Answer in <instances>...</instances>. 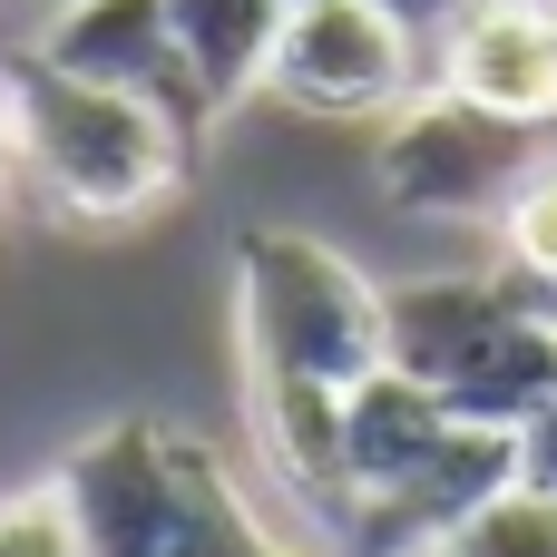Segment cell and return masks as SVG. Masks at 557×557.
I'll return each instance as SVG.
<instances>
[{
  "instance_id": "6",
  "label": "cell",
  "mask_w": 557,
  "mask_h": 557,
  "mask_svg": "<svg viewBox=\"0 0 557 557\" xmlns=\"http://www.w3.org/2000/svg\"><path fill=\"white\" fill-rule=\"evenodd\" d=\"M78 557H166L176 529V431L166 421H108L49 470Z\"/></svg>"
},
{
  "instance_id": "16",
  "label": "cell",
  "mask_w": 557,
  "mask_h": 557,
  "mask_svg": "<svg viewBox=\"0 0 557 557\" xmlns=\"http://www.w3.org/2000/svg\"><path fill=\"white\" fill-rule=\"evenodd\" d=\"M519 480L557 490V372H548V392H539V411L519 421Z\"/></svg>"
},
{
  "instance_id": "17",
  "label": "cell",
  "mask_w": 557,
  "mask_h": 557,
  "mask_svg": "<svg viewBox=\"0 0 557 557\" xmlns=\"http://www.w3.org/2000/svg\"><path fill=\"white\" fill-rule=\"evenodd\" d=\"M382 10H392V20H401V29H411V39L431 49V39H441V29H460V20H470L480 0H382Z\"/></svg>"
},
{
  "instance_id": "21",
  "label": "cell",
  "mask_w": 557,
  "mask_h": 557,
  "mask_svg": "<svg viewBox=\"0 0 557 557\" xmlns=\"http://www.w3.org/2000/svg\"><path fill=\"white\" fill-rule=\"evenodd\" d=\"M284 10H294V0H284Z\"/></svg>"
},
{
  "instance_id": "9",
  "label": "cell",
  "mask_w": 557,
  "mask_h": 557,
  "mask_svg": "<svg viewBox=\"0 0 557 557\" xmlns=\"http://www.w3.org/2000/svg\"><path fill=\"white\" fill-rule=\"evenodd\" d=\"M431 88L519 117V127H557V20L548 0H480L460 29L431 39Z\"/></svg>"
},
{
  "instance_id": "12",
  "label": "cell",
  "mask_w": 557,
  "mask_h": 557,
  "mask_svg": "<svg viewBox=\"0 0 557 557\" xmlns=\"http://www.w3.org/2000/svg\"><path fill=\"white\" fill-rule=\"evenodd\" d=\"M264 548L274 539L255 529V509L225 480V460L196 431H176V529H166V557H264Z\"/></svg>"
},
{
  "instance_id": "18",
  "label": "cell",
  "mask_w": 557,
  "mask_h": 557,
  "mask_svg": "<svg viewBox=\"0 0 557 557\" xmlns=\"http://www.w3.org/2000/svg\"><path fill=\"white\" fill-rule=\"evenodd\" d=\"M0 157H10V69H0Z\"/></svg>"
},
{
  "instance_id": "11",
  "label": "cell",
  "mask_w": 557,
  "mask_h": 557,
  "mask_svg": "<svg viewBox=\"0 0 557 557\" xmlns=\"http://www.w3.org/2000/svg\"><path fill=\"white\" fill-rule=\"evenodd\" d=\"M166 29H176V59L196 69L206 108L225 117L235 98L264 88L274 39H284V0H166Z\"/></svg>"
},
{
  "instance_id": "8",
  "label": "cell",
  "mask_w": 557,
  "mask_h": 557,
  "mask_svg": "<svg viewBox=\"0 0 557 557\" xmlns=\"http://www.w3.org/2000/svg\"><path fill=\"white\" fill-rule=\"evenodd\" d=\"M39 59L69 69V78H108V88H137L157 98L186 137L215 127L196 69L176 59V29H166V0H59V20L39 29Z\"/></svg>"
},
{
  "instance_id": "10",
  "label": "cell",
  "mask_w": 557,
  "mask_h": 557,
  "mask_svg": "<svg viewBox=\"0 0 557 557\" xmlns=\"http://www.w3.org/2000/svg\"><path fill=\"white\" fill-rule=\"evenodd\" d=\"M460 421L411 382V372H362L352 392H343V470H352V499H372V490H392V480H411L441 441H450ZM343 529V519H333Z\"/></svg>"
},
{
  "instance_id": "20",
  "label": "cell",
  "mask_w": 557,
  "mask_h": 557,
  "mask_svg": "<svg viewBox=\"0 0 557 557\" xmlns=\"http://www.w3.org/2000/svg\"><path fill=\"white\" fill-rule=\"evenodd\" d=\"M548 20H557V0H548Z\"/></svg>"
},
{
  "instance_id": "7",
  "label": "cell",
  "mask_w": 557,
  "mask_h": 557,
  "mask_svg": "<svg viewBox=\"0 0 557 557\" xmlns=\"http://www.w3.org/2000/svg\"><path fill=\"white\" fill-rule=\"evenodd\" d=\"M509 480H519V431H480V421H460L411 480L352 499L333 539H343V557H431L480 499H499Z\"/></svg>"
},
{
  "instance_id": "5",
  "label": "cell",
  "mask_w": 557,
  "mask_h": 557,
  "mask_svg": "<svg viewBox=\"0 0 557 557\" xmlns=\"http://www.w3.org/2000/svg\"><path fill=\"white\" fill-rule=\"evenodd\" d=\"M264 88L304 117H392L411 88H431V49L382 0H294Z\"/></svg>"
},
{
  "instance_id": "4",
  "label": "cell",
  "mask_w": 557,
  "mask_h": 557,
  "mask_svg": "<svg viewBox=\"0 0 557 557\" xmlns=\"http://www.w3.org/2000/svg\"><path fill=\"white\" fill-rule=\"evenodd\" d=\"M548 157V127H519V117H490L450 88H411L382 127V196L411 206V215H441V225H490L509 206V186Z\"/></svg>"
},
{
  "instance_id": "19",
  "label": "cell",
  "mask_w": 557,
  "mask_h": 557,
  "mask_svg": "<svg viewBox=\"0 0 557 557\" xmlns=\"http://www.w3.org/2000/svg\"><path fill=\"white\" fill-rule=\"evenodd\" d=\"M264 557H304V548H264Z\"/></svg>"
},
{
  "instance_id": "15",
  "label": "cell",
  "mask_w": 557,
  "mask_h": 557,
  "mask_svg": "<svg viewBox=\"0 0 557 557\" xmlns=\"http://www.w3.org/2000/svg\"><path fill=\"white\" fill-rule=\"evenodd\" d=\"M0 557H78L59 490H20V499H0Z\"/></svg>"
},
{
  "instance_id": "1",
  "label": "cell",
  "mask_w": 557,
  "mask_h": 557,
  "mask_svg": "<svg viewBox=\"0 0 557 557\" xmlns=\"http://www.w3.org/2000/svg\"><path fill=\"white\" fill-rule=\"evenodd\" d=\"M10 157L29 166V186L59 215L127 225V215H147L186 186L196 137L157 98L108 88V78H69L29 49V59H10Z\"/></svg>"
},
{
  "instance_id": "2",
  "label": "cell",
  "mask_w": 557,
  "mask_h": 557,
  "mask_svg": "<svg viewBox=\"0 0 557 557\" xmlns=\"http://www.w3.org/2000/svg\"><path fill=\"white\" fill-rule=\"evenodd\" d=\"M392 372H411L450 421L519 431L557 372V313L509 274H421L382 294Z\"/></svg>"
},
{
  "instance_id": "13",
  "label": "cell",
  "mask_w": 557,
  "mask_h": 557,
  "mask_svg": "<svg viewBox=\"0 0 557 557\" xmlns=\"http://www.w3.org/2000/svg\"><path fill=\"white\" fill-rule=\"evenodd\" d=\"M499 225V255H509V284H529L539 304L557 313V147L509 186V206L490 215Z\"/></svg>"
},
{
  "instance_id": "3",
  "label": "cell",
  "mask_w": 557,
  "mask_h": 557,
  "mask_svg": "<svg viewBox=\"0 0 557 557\" xmlns=\"http://www.w3.org/2000/svg\"><path fill=\"white\" fill-rule=\"evenodd\" d=\"M235 333H245V382L352 392L362 372L392 362L382 284L352 255H333L323 235H294V225H255L235 245Z\"/></svg>"
},
{
  "instance_id": "14",
  "label": "cell",
  "mask_w": 557,
  "mask_h": 557,
  "mask_svg": "<svg viewBox=\"0 0 557 557\" xmlns=\"http://www.w3.org/2000/svg\"><path fill=\"white\" fill-rule=\"evenodd\" d=\"M431 557H557V490L509 480L499 499H480Z\"/></svg>"
}]
</instances>
